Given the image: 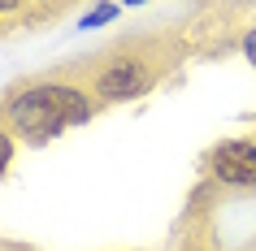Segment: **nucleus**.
<instances>
[{"label": "nucleus", "instance_id": "1", "mask_svg": "<svg viewBox=\"0 0 256 251\" xmlns=\"http://www.w3.org/2000/svg\"><path fill=\"white\" fill-rule=\"evenodd\" d=\"M178 56L182 48L170 30H144L135 39L108 43L104 52H96L92 61H82V69H70V74L87 82L100 104H130L178 65Z\"/></svg>", "mask_w": 256, "mask_h": 251}, {"label": "nucleus", "instance_id": "2", "mask_svg": "<svg viewBox=\"0 0 256 251\" xmlns=\"http://www.w3.org/2000/svg\"><path fill=\"white\" fill-rule=\"evenodd\" d=\"M100 108V100L92 95V87L74 74H52V78L22 82L0 100V117L9 121V130L26 143H52L70 126L92 121V113Z\"/></svg>", "mask_w": 256, "mask_h": 251}, {"label": "nucleus", "instance_id": "3", "mask_svg": "<svg viewBox=\"0 0 256 251\" xmlns=\"http://www.w3.org/2000/svg\"><path fill=\"white\" fill-rule=\"evenodd\" d=\"M204 169L222 191L234 195H256V134L252 139H222L208 147Z\"/></svg>", "mask_w": 256, "mask_h": 251}, {"label": "nucleus", "instance_id": "4", "mask_svg": "<svg viewBox=\"0 0 256 251\" xmlns=\"http://www.w3.org/2000/svg\"><path fill=\"white\" fill-rule=\"evenodd\" d=\"M14 143H18V134L9 130V121L0 117V178H4L9 165H14Z\"/></svg>", "mask_w": 256, "mask_h": 251}, {"label": "nucleus", "instance_id": "5", "mask_svg": "<svg viewBox=\"0 0 256 251\" xmlns=\"http://www.w3.org/2000/svg\"><path fill=\"white\" fill-rule=\"evenodd\" d=\"M118 17V4H100V9H92V13L82 17V30H92V26H104V22H113Z\"/></svg>", "mask_w": 256, "mask_h": 251}, {"label": "nucleus", "instance_id": "6", "mask_svg": "<svg viewBox=\"0 0 256 251\" xmlns=\"http://www.w3.org/2000/svg\"><path fill=\"white\" fill-rule=\"evenodd\" d=\"M30 0H0V22H9V17H22L26 13Z\"/></svg>", "mask_w": 256, "mask_h": 251}, {"label": "nucleus", "instance_id": "7", "mask_svg": "<svg viewBox=\"0 0 256 251\" xmlns=\"http://www.w3.org/2000/svg\"><path fill=\"white\" fill-rule=\"evenodd\" d=\"M243 56H248V65L256 69V26L243 30Z\"/></svg>", "mask_w": 256, "mask_h": 251}, {"label": "nucleus", "instance_id": "8", "mask_svg": "<svg viewBox=\"0 0 256 251\" xmlns=\"http://www.w3.org/2000/svg\"><path fill=\"white\" fill-rule=\"evenodd\" d=\"M187 251H222V247H187ZM239 251H256V238L248 243V247H239Z\"/></svg>", "mask_w": 256, "mask_h": 251}, {"label": "nucleus", "instance_id": "9", "mask_svg": "<svg viewBox=\"0 0 256 251\" xmlns=\"http://www.w3.org/2000/svg\"><path fill=\"white\" fill-rule=\"evenodd\" d=\"M126 4H144V0H126Z\"/></svg>", "mask_w": 256, "mask_h": 251}]
</instances>
